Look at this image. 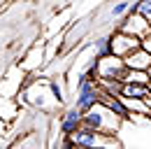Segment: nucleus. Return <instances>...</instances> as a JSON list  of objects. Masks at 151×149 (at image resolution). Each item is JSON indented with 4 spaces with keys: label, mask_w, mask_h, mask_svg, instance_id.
I'll return each instance as SVG.
<instances>
[{
    "label": "nucleus",
    "mask_w": 151,
    "mask_h": 149,
    "mask_svg": "<svg viewBox=\"0 0 151 149\" xmlns=\"http://www.w3.org/2000/svg\"><path fill=\"white\" fill-rule=\"evenodd\" d=\"M81 128L95 130V133H107V135H116L121 128V119L114 116L109 110H105L102 105H95L91 112H86L81 116Z\"/></svg>",
    "instance_id": "1"
},
{
    "label": "nucleus",
    "mask_w": 151,
    "mask_h": 149,
    "mask_svg": "<svg viewBox=\"0 0 151 149\" xmlns=\"http://www.w3.org/2000/svg\"><path fill=\"white\" fill-rule=\"evenodd\" d=\"M77 149H123L121 140L116 135H107V133H95V130L88 128H79L72 135L68 137Z\"/></svg>",
    "instance_id": "2"
},
{
    "label": "nucleus",
    "mask_w": 151,
    "mask_h": 149,
    "mask_svg": "<svg viewBox=\"0 0 151 149\" xmlns=\"http://www.w3.org/2000/svg\"><path fill=\"white\" fill-rule=\"evenodd\" d=\"M126 70H128L126 63H123L121 58H116V56L100 58V61H98V84H102V82H119V84H121Z\"/></svg>",
    "instance_id": "3"
},
{
    "label": "nucleus",
    "mask_w": 151,
    "mask_h": 149,
    "mask_svg": "<svg viewBox=\"0 0 151 149\" xmlns=\"http://www.w3.org/2000/svg\"><path fill=\"white\" fill-rule=\"evenodd\" d=\"M98 98H100V84H91V82H79L77 79V103L75 107L81 114L91 112L98 105Z\"/></svg>",
    "instance_id": "4"
},
{
    "label": "nucleus",
    "mask_w": 151,
    "mask_h": 149,
    "mask_svg": "<svg viewBox=\"0 0 151 149\" xmlns=\"http://www.w3.org/2000/svg\"><path fill=\"white\" fill-rule=\"evenodd\" d=\"M119 30L126 33V35H130V37H135V40H139V42H144L147 37H151V23L144 17H139L137 12H130L126 17V21L119 26Z\"/></svg>",
    "instance_id": "5"
},
{
    "label": "nucleus",
    "mask_w": 151,
    "mask_h": 149,
    "mask_svg": "<svg viewBox=\"0 0 151 149\" xmlns=\"http://www.w3.org/2000/svg\"><path fill=\"white\" fill-rule=\"evenodd\" d=\"M109 40H112V56L121 58V61H126L130 54H135V51L142 47V42H139V40L126 35V33H121V30L112 33V35H109Z\"/></svg>",
    "instance_id": "6"
},
{
    "label": "nucleus",
    "mask_w": 151,
    "mask_h": 149,
    "mask_svg": "<svg viewBox=\"0 0 151 149\" xmlns=\"http://www.w3.org/2000/svg\"><path fill=\"white\" fill-rule=\"evenodd\" d=\"M81 116H84V114L72 105L70 110L63 114V119H60V133H63L65 137H72L77 130L81 128Z\"/></svg>",
    "instance_id": "7"
},
{
    "label": "nucleus",
    "mask_w": 151,
    "mask_h": 149,
    "mask_svg": "<svg viewBox=\"0 0 151 149\" xmlns=\"http://www.w3.org/2000/svg\"><path fill=\"white\" fill-rule=\"evenodd\" d=\"M123 63H126V68H128V70L147 72V70L151 68V54H147V51L139 47V49H137L135 54H130L128 58H126V61H123Z\"/></svg>",
    "instance_id": "8"
},
{
    "label": "nucleus",
    "mask_w": 151,
    "mask_h": 149,
    "mask_svg": "<svg viewBox=\"0 0 151 149\" xmlns=\"http://www.w3.org/2000/svg\"><path fill=\"white\" fill-rule=\"evenodd\" d=\"M121 98H128V100H144V98H149V86L123 84V89H121Z\"/></svg>",
    "instance_id": "9"
},
{
    "label": "nucleus",
    "mask_w": 151,
    "mask_h": 149,
    "mask_svg": "<svg viewBox=\"0 0 151 149\" xmlns=\"http://www.w3.org/2000/svg\"><path fill=\"white\" fill-rule=\"evenodd\" d=\"M149 74L147 72H137V70H126L121 84H137V86H149Z\"/></svg>",
    "instance_id": "10"
},
{
    "label": "nucleus",
    "mask_w": 151,
    "mask_h": 149,
    "mask_svg": "<svg viewBox=\"0 0 151 149\" xmlns=\"http://www.w3.org/2000/svg\"><path fill=\"white\" fill-rule=\"evenodd\" d=\"M130 12H135V2H114L112 7H109V14H112L114 19L116 17H128Z\"/></svg>",
    "instance_id": "11"
},
{
    "label": "nucleus",
    "mask_w": 151,
    "mask_h": 149,
    "mask_svg": "<svg viewBox=\"0 0 151 149\" xmlns=\"http://www.w3.org/2000/svg\"><path fill=\"white\" fill-rule=\"evenodd\" d=\"M135 12L151 23V0H139V2H135Z\"/></svg>",
    "instance_id": "12"
},
{
    "label": "nucleus",
    "mask_w": 151,
    "mask_h": 149,
    "mask_svg": "<svg viewBox=\"0 0 151 149\" xmlns=\"http://www.w3.org/2000/svg\"><path fill=\"white\" fill-rule=\"evenodd\" d=\"M49 91H51V98L56 100V103H63L65 100V93L60 89V84H58L56 79H49Z\"/></svg>",
    "instance_id": "13"
},
{
    "label": "nucleus",
    "mask_w": 151,
    "mask_h": 149,
    "mask_svg": "<svg viewBox=\"0 0 151 149\" xmlns=\"http://www.w3.org/2000/svg\"><path fill=\"white\" fill-rule=\"evenodd\" d=\"M54 149H77V147L68 140V137H63V140H58L56 145H54Z\"/></svg>",
    "instance_id": "14"
},
{
    "label": "nucleus",
    "mask_w": 151,
    "mask_h": 149,
    "mask_svg": "<svg viewBox=\"0 0 151 149\" xmlns=\"http://www.w3.org/2000/svg\"><path fill=\"white\" fill-rule=\"evenodd\" d=\"M142 49H144L147 54H151V37H147V40L142 42Z\"/></svg>",
    "instance_id": "15"
},
{
    "label": "nucleus",
    "mask_w": 151,
    "mask_h": 149,
    "mask_svg": "<svg viewBox=\"0 0 151 149\" xmlns=\"http://www.w3.org/2000/svg\"><path fill=\"white\" fill-rule=\"evenodd\" d=\"M144 105H147V107H149V112H151V95H149V98H144Z\"/></svg>",
    "instance_id": "16"
},
{
    "label": "nucleus",
    "mask_w": 151,
    "mask_h": 149,
    "mask_svg": "<svg viewBox=\"0 0 151 149\" xmlns=\"http://www.w3.org/2000/svg\"><path fill=\"white\" fill-rule=\"evenodd\" d=\"M147 74H149V79H151V68H149V70H147Z\"/></svg>",
    "instance_id": "17"
},
{
    "label": "nucleus",
    "mask_w": 151,
    "mask_h": 149,
    "mask_svg": "<svg viewBox=\"0 0 151 149\" xmlns=\"http://www.w3.org/2000/svg\"><path fill=\"white\" fill-rule=\"evenodd\" d=\"M149 95H151V82H149Z\"/></svg>",
    "instance_id": "18"
}]
</instances>
